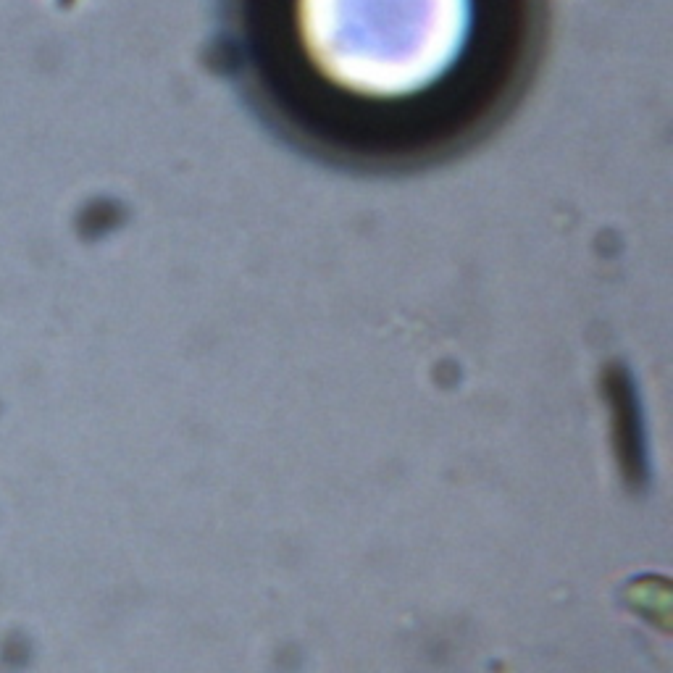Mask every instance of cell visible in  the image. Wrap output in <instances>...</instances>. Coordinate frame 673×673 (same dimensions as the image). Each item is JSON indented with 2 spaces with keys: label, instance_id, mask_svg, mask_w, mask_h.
Listing matches in <instances>:
<instances>
[{
  "label": "cell",
  "instance_id": "1",
  "mask_svg": "<svg viewBox=\"0 0 673 673\" xmlns=\"http://www.w3.org/2000/svg\"><path fill=\"white\" fill-rule=\"evenodd\" d=\"M0 660H3V666L11 668V671H22V668L29 663L27 639H24L22 634H11V637L3 642V647H0Z\"/></svg>",
  "mask_w": 673,
  "mask_h": 673
}]
</instances>
